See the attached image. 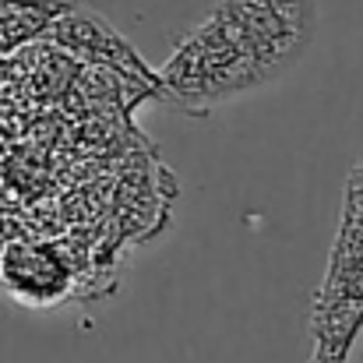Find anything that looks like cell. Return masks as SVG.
<instances>
[{
	"mask_svg": "<svg viewBox=\"0 0 363 363\" xmlns=\"http://www.w3.org/2000/svg\"><path fill=\"white\" fill-rule=\"evenodd\" d=\"M321 0H216L205 21L237 50L257 89L286 78L318 35Z\"/></svg>",
	"mask_w": 363,
	"mask_h": 363,
	"instance_id": "1",
	"label": "cell"
},
{
	"mask_svg": "<svg viewBox=\"0 0 363 363\" xmlns=\"http://www.w3.org/2000/svg\"><path fill=\"white\" fill-rule=\"evenodd\" d=\"M311 311L332 325L363 328V155L346 177L342 223Z\"/></svg>",
	"mask_w": 363,
	"mask_h": 363,
	"instance_id": "2",
	"label": "cell"
},
{
	"mask_svg": "<svg viewBox=\"0 0 363 363\" xmlns=\"http://www.w3.org/2000/svg\"><path fill=\"white\" fill-rule=\"evenodd\" d=\"M39 43H50L53 50L74 57V60H85V64H96V67H106L113 74L127 78L130 85L145 89V92H155L159 96V78L155 71L141 60V53L123 39L121 32L92 7L85 4H74L67 11H60L50 28L43 32Z\"/></svg>",
	"mask_w": 363,
	"mask_h": 363,
	"instance_id": "3",
	"label": "cell"
},
{
	"mask_svg": "<svg viewBox=\"0 0 363 363\" xmlns=\"http://www.w3.org/2000/svg\"><path fill=\"white\" fill-rule=\"evenodd\" d=\"M0 282L21 303H53L71 286V268L50 243L14 240L4 247Z\"/></svg>",
	"mask_w": 363,
	"mask_h": 363,
	"instance_id": "4",
	"label": "cell"
},
{
	"mask_svg": "<svg viewBox=\"0 0 363 363\" xmlns=\"http://www.w3.org/2000/svg\"><path fill=\"white\" fill-rule=\"evenodd\" d=\"M307 363H350V353L346 350H332V346H314Z\"/></svg>",
	"mask_w": 363,
	"mask_h": 363,
	"instance_id": "5",
	"label": "cell"
}]
</instances>
